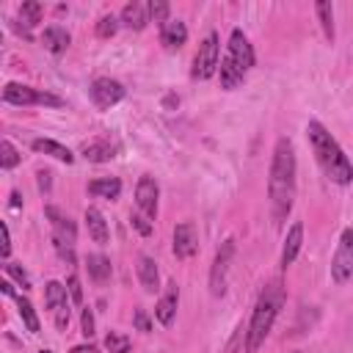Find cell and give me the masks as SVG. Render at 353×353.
I'll return each mask as SVG.
<instances>
[{"instance_id": "ffe728a7", "label": "cell", "mask_w": 353, "mask_h": 353, "mask_svg": "<svg viewBox=\"0 0 353 353\" xmlns=\"http://www.w3.org/2000/svg\"><path fill=\"white\" fill-rule=\"evenodd\" d=\"M30 149L39 152V154H50V157H55V160H61V163H66V165L74 163V154H72L63 143H58V141H52V138H33Z\"/></svg>"}, {"instance_id": "ba28073f", "label": "cell", "mask_w": 353, "mask_h": 353, "mask_svg": "<svg viewBox=\"0 0 353 353\" xmlns=\"http://www.w3.org/2000/svg\"><path fill=\"white\" fill-rule=\"evenodd\" d=\"M331 279L334 284H345L353 279V226H347L339 237V245L331 256Z\"/></svg>"}, {"instance_id": "f1b7e54d", "label": "cell", "mask_w": 353, "mask_h": 353, "mask_svg": "<svg viewBox=\"0 0 353 353\" xmlns=\"http://www.w3.org/2000/svg\"><path fill=\"white\" fill-rule=\"evenodd\" d=\"M105 347H108L110 353H130V339L121 336V334H116V331H110V334L105 336Z\"/></svg>"}, {"instance_id": "603a6c76", "label": "cell", "mask_w": 353, "mask_h": 353, "mask_svg": "<svg viewBox=\"0 0 353 353\" xmlns=\"http://www.w3.org/2000/svg\"><path fill=\"white\" fill-rule=\"evenodd\" d=\"M88 193L91 196H99V199H119V193H121V182L116 179V176H102V179H94V182H88Z\"/></svg>"}, {"instance_id": "484cf974", "label": "cell", "mask_w": 353, "mask_h": 353, "mask_svg": "<svg viewBox=\"0 0 353 353\" xmlns=\"http://www.w3.org/2000/svg\"><path fill=\"white\" fill-rule=\"evenodd\" d=\"M17 309H19V317H22V323H25V328H28L30 334H36V331H39V317H36L33 303L19 295V298H17Z\"/></svg>"}, {"instance_id": "7a4b0ae2", "label": "cell", "mask_w": 353, "mask_h": 353, "mask_svg": "<svg viewBox=\"0 0 353 353\" xmlns=\"http://www.w3.org/2000/svg\"><path fill=\"white\" fill-rule=\"evenodd\" d=\"M306 135H309L314 160L323 168V174L331 182H336V185H350L353 182V163L347 160V154L342 152V146L334 141V135L320 121H309L306 124Z\"/></svg>"}, {"instance_id": "ac0fdd59", "label": "cell", "mask_w": 353, "mask_h": 353, "mask_svg": "<svg viewBox=\"0 0 353 353\" xmlns=\"http://www.w3.org/2000/svg\"><path fill=\"white\" fill-rule=\"evenodd\" d=\"M69 41H72V36H69V30L61 28V25H50V28H44V33H41V44H44V50L52 52V55L66 52Z\"/></svg>"}, {"instance_id": "cb8c5ba5", "label": "cell", "mask_w": 353, "mask_h": 353, "mask_svg": "<svg viewBox=\"0 0 353 353\" xmlns=\"http://www.w3.org/2000/svg\"><path fill=\"white\" fill-rule=\"evenodd\" d=\"M85 270H88V276H91L94 281H99V284H105V281L110 279V273H113L110 259L102 256V254H88V259H85Z\"/></svg>"}, {"instance_id": "f35d334b", "label": "cell", "mask_w": 353, "mask_h": 353, "mask_svg": "<svg viewBox=\"0 0 353 353\" xmlns=\"http://www.w3.org/2000/svg\"><path fill=\"white\" fill-rule=\"evenodd\" d=\"M69 353H99V350H97L94 345H74Z\"/></svg>"}, {"instance_id": "4fadbf2b", "label": "cell", "mask_w": 353, "mask_h": 353, "mask_svg": "<svg viewBox=\"0 0 353 353\" xmlns=\"http://www.w3.org/2000/svg\"><path fill=\"white\" fill-rule=\"evenodd\" d=\"M199 251V234H196V226L190 221H182L174 226V254L179 259H188Z\"/></svg>"}, {"instance_id": "836d02e7", "label": "cell", "mask_w": 353, "mask_h": 353, "mask_svg": "<svg viewBox=\"0 0 353 353\" xmlns=\"http://www.w3.org/2000/svg\"><path fill=\"white\" fill-rule=\"evenodd\" d=\"M66 290H69V295H72V301H74V303H80V301H83V287H80V279H77L74 273L66 279Z\"/></svg>"}, {"instance_id": "83f0119b", "label": "cell", "mask_w": 353, "mask_h": 353, "mask_svg": "<svg viewBox=\"0 0 353 353\" xmlns=\"http://www.w3.org/2000/svg\"><path fill=\"white\" fill-rule=\"evenodd\" d=\"M41 11H44L41 3H33V0H28V3L19 6V17H22V22H25V30H28V33H30V28L41 19Z\"/></svg>"}, {"instance_id": "d590c367", "label": "cell", "mask_w": 353, "mask_h": 353, "mask_svg": "<svg viewBox=\"0 0 353 353\" xmlns=\"http://www.w3.org/2000/svg\"><path fill=\"white\" fill-rule=\"evenodd\" d=\"M0 232H3V245H0V256L8 259L11 256V232H8V223H0Z\"/></svg>"}, {"instance_id": "8992f818", "label": "cell", "mask_w": 353, "mask_h": 353, "mask_svg": "<svg viewBox=\"0 0 353 353\" xmlns=\"http://www.w3.org/2000/svg\"><path fill=\"white\" fill-rule=\"evenodd\" d=\"M69 290L61 284V281H47L44 284V303L50 309V317L55 323L58 331H66L69 325V317H72V309H69Z\"/></svg>"}, {"instance_id": "1f68e13d", "label": "cell", "mask_w": 353, "mask_h": 353, "mask_svg": "<svg viewBox=\"0 0 353 353\" xmlns=\"http://www.w3.org/2000/svg\"><path fill=\"white\" fill-rule=\"evenodd\" d=\"M149 17H152L157 25H165V22H168V3H163V0L149 3Z\"/></svg>"}, {"instance_id": "e575fe53", "label": "cell", "mask_w": 353, "mask_h": 353, "mask_svg": "<svg viewBox=\"0 0 353 353\" xmlns=\"http://www.w3.org/2000/svg\"><path fill=\"white\" fill-rule=\"evenodd\" d=\"M80 328H83V336H85V339L94 336V314H91V309H83V314H80Z\"/></svg>"}, {"instance_id": "60d3db41", "label": "cell", "mask_w": 353, "mask_h": 353, "mask_svg": "<svg viewBox=\"0 0 353 353\" xmlns=\"http://www.w3.org/2000/svg\"><path fill=\"white\" fill-rule=\"evenodd\" d=\"M39 353H52V350H39Z\"/></svg>"}, {"instance_id": "3957f363", "label": "cell", "mask_w": 353, "mask_h": 353, "mask_svg": "<svg viewBox=\"0 0 353 353\" xmlns=\"http://www.w3.org/2000/svg\"><path fill=\"white\" fill-rule=\"evenodd\" d=\"M281 303H284V287H281V281H270L262 290V295L256 298V306H254V314H251V323L245 331V353H256L259 345L268 339Z\"/></svg>"}, {"instance_id": "6da1fadb", "label": "cell", "mask_w": 353, "mask_h": 353, "mask_svg": "<svg viewBox=\"0 0 353 353\" xmlns=\"http://www.w3.org/2000/svg\"><path fill=\"white\" fill-rule=\"evenodd\" d=\"M268 196L273 204L276 221H284L295 201V149L290 138H279L270 160V176H268Z\"/></svg>"}, {"instance_id": "b9f144b4", "label": "cell", "mask_w": 353, "mask_h": 353, "mask_svg": "<svg viewBox=\"0 0 353 353\" xmlns=\"http://www.w3.org/2000/svg\"><path fill=\"white\" fill-rule=\"evenodd\" d=\"M292 353H301V350H292Z\"/></svg>"}, {"instance_id": "d6986e66", "label": "cell", "mask_w": 353, "mask_h": 353, "mask_svg": "<svg viewBox=\"0 0 353 353\" xmlns=\"http://www.w3.org/2000/svg\"><path fill=\"white\" fill-rule=\"evenodd\" d=\"M160 41L168 50H179L188 41V28L182 19H168L165 25H160Z\"/></svg>"}, {"instance_id": "5bb4252c", "label": "cell", "mask_w": 353, "mask_h": 353, "mask_svg": "<svg viewBox=\"0 0 353 353\" xmlns=\"http://www.w3.org/2000/svg\"><path fill=\"white\" fill-rule=\"evenodd\" d=\"M176 303H179V287H176V281H168L165 292L160 295V301H157V306H154V317L160 320V325H171V323H174Z\"/></svg>"}, {"instance_id": "9a60e30c", "label": "cell", "mask_w": 353, "mask_h": 353, "mask_svg": "<svg viewBox=\"0 0 353 353\" xmlns=\"http://www.w3.org/2000/svg\"><path fill=\"white\" fill-rule=\"evenodd\" d=\"M301 245H303V223L295 221L290 229H287V237H284V248H281V268H290L295 262V256L301 254Z\"/></svg>"}, {"instance_id": "7c38bea8", "label": "cell", "mask_w": 353, "mask_h": 353, "mask_svg": "<svg viewBox=\"0 0 353 353\" xmlns=\"http://www.w3.org/2000/svg\"><path fill=\"white\" fill-rule=\"evenodd\" d=\"M157 196H160L157 182L152 176H141L135 185V204H138V212L146 215L149 221H154L157 215Z\"/></svg>"}, {"instance_id": "30bf717a", "label": "cell", "mask_w": 353, "mask_h": 353, "mask_svg": "<svg viewBox=\"0 0 353 353\" xmlns=\"http://www.w3.org/2000/svg\"><path fill=\"white\" fill-rule=\"evenodd\" d=\"M88 94H91V102H94L99 110H108V108H113L116 102L124 99V85H121L119 80H110V77H97V80L91 83Z\"/></svg>"}, {"instance_id": "5b68a950", "label": "cell", "mask_w": 353, "mask_h": 353, "mask_svg": "<svg viewBox=\"0 0 353 353\" xmlns=\"http://www.w3.org/2000/svg\"><path fill=\"white\" fill-rule=\"evenodd\" d=\"M44 215L50 218V226H52V243H55V251L61 254V259L66 265H74V240H77V229H74V221L58 210V207H44Z\"/></svg>"}, {"instance_id": "8fae6325", "label": "cell", "mask_w": 353, "mask_h": 353, "mask_svg": "<svg viewBox=\"0 0 353 353\" xmlns=\"http://www.w3.org/2000/svg\"><path fill=\"white\" fill-rule=\"evenodd\" d=\"M232 254H234V240H223L221 248L215 251V262L210 270V292L212 295H223V290H226V270H229Z\"/></svg>"}, {"instance_id": "e0dca14e", "label": "cell", "mask_w": 353, "mask_h": 353, "mask_svg": "<svg viewBox=\"0 0 353 353\" xmlns=\"http://www.w3.org/2000/svg\"><path fill=\"white\" fill-rule=\"evenodd\" d=\"M149 19H152V17H149V6H146V3H138V0L127 3V6L121 8V14H119V22L127 25V28H132V30L146 28Z\"/></svg>"}, {"instance_id": "7402d4cb", "label": "cell", "mask_w": 353, "mask_h": 353, "mask_svg": "<svg viewBox=\"0 0 353 353\" xmlns=\"http://www.w3.org/2000/svg\"><path fill=\"white\" fill-rule=\"evenodd\" d=\"M85 229H88V237L97 245H105L108 243V223H105V218H102V212L97 207H88L85 210Z\"/></svg>"}, {"instance_id": "d6a6232c", "label": "cell", "mask_w": 353, "mask_h": 353, "mask_svg": "<svg viewBox=\"0 0 353 353\" xmlns=\"http://www.w3.org/2000/svg\"><path fill=\"white\" fill-rule=\"evenodd\" d=\"M130 223L138 229V234H143V237H146V234H152V223H149V218H146V215L132 212V215H130Z\"/></svg>"}, {"instance_id": "8d00e7d4", "label": "cell", "mask_w": 353, "mask_h": 353, "mask_svg": "<svg viewBox=\"0 0 353 353\" xmlns=\"http://www.w3.org/2000/svg\"><path fill=\"white\" fill-rule=\"evenodd\" d=\"M132 323H135V328H138V331H143V334H149V331H152V323H149V317H146V312H143V309H138V312L132 314Z\"/></svg>"}, {"instance_id": "4dcf8cb0", "label": "cell", "mask_w": 353, "mask_h": 353, "mask_svg": "<svg viewBox=\"0 0 353 353\" xmlns=\"http://www.w3.org/2000/svg\"><path fill=\"white\" fill-rule=\"evenodd\" d=\"M6 273H8L14 281H19V287H22V290H28V287H30V276H28V270H25L22 265H17V262H6Z\"/></svg>"}, {"instance_id": "ab89813d", "label": "cell", "mask_w": 353, "mask_h": 353, "mask_svg": "<svg viewBox=\"0 0 353 353\" xmlns=\"http://www.w3.org/2000/svg\"><path fill=\"white\" fill-rule=\"evenodd\" d=\"M0 287H3V292H6V295H14V284H11V281H3Z\"/></svg>"}, {"instance_id": "f546056e", "label": "cell", "mask_w": 353, "mask_h": 353, "mask_svg": "<svg viewBox=\"0 0 353 353\" xmlns=\"http://www.w3.org/2000/svg\"><path fill=\"white\" fill-rule=\"evenodd\" d=\"M116 30H119V17H113V14H105L97 22V36H102V39H110Z\"/></svg>"}, {"instance_id": "d4e9b609", "label": "cell", "mask_w": 353, "mask_h": 353, "mask_svg": "<svg viewBox=\"0 0 353 353\" xmlns=\"http://www.w3.org/2000/svg\"><path fill=\"white\" fill-rule=\"evenodd\" d=\"M314 14H317V19H320V28H323L325 39L334 41V11H331V3L320 0V3L314 6Z\"/></svg>"}, {"instance_id": "9c48e42d", "label": "cell", "mask_w": 353, "mask_h": 353, "mask_svg": "<svg viewBox=\"0 0 353 353\" xmlns=\"http://www.w3.org/2000/svg\"><path fill=\"white\" fill-rule=\"evenodd\" d=\"M218 55H221V44H218V33H207L204 41L199 44L196 50V58H193V77L196 80H207L212 77V72L218 69Z\"/></svg>"}, {"instance_id": "4316f807", "label": "cell", "mask_w": 353, "mask_h": 353, "mask_svg": "<svg viewBox=\"0 0 353 353\" xmlns=\"http://www.w3.org/2000/svg\"><path fill=\"white\" fill-rule=\"evenodd\" d=\"M22 160V154H19V149L8 141V138H3L0 141V168H6V171H11L17 163Z\"/></svg>"}, {"instance_id": "2e32d148", "label": "cell", "mask_w": 353, "mask_h": 353, "mask_svg": "<svg viewBox=\"0 0 353 353\" xmlns=\"http://www.w3.org/2000/svg\"><path fill=\"white\" fill-rule=\"evenodd\" d=\"M80 154L85 160H91V163H108V160L116 157V146L110 141H105V138H91V141H85L80 146Z\"/></svg>"}, {"instance_id": "74e56055", "label": "cell", "mask_w": 353, "mask_h": 353, "mask_svg": "<svg viewBox=\"0 0 353 353\" xmlns=\"http://www.w3.org/2000/svg\"><path fill=\"white\" fill-rule=\"evenodd\" d=\"M50 176H52V174H50L47 168L39 171V188H41V190H50Z\"/></svg>"}, {"instance_id": "277c9868", "label": "cell", "mask_w": 353, "mask_h": 353, "mask_svg": "<svg viewBox=\"0 0 353 353\" xmlns=\"http://www.w3.org/2000/svg\"><path fill=\"white\" fill-rule=\"evenodd\" d=\"M251 66H254V47H251V41L245 39V33H243L240 28H234L232 36H229L226 55L221 58V66H218L221 88H226V91L237 88Z\"/></svg>"}, {"instance_id": "52a82bcc", "label": "cell", "mask_w": 353, "mask_h": 353, "mask_svg": "<svg viewBox=\"0 0 353 353\" xmlns=\"http://www.w3.org/2000/svg\"><path fill=\"white\" fill-rule=\"evenodd\" d=\"M3 99L11 102V105H50V108H61L63 99L50 94V91H39V88H30V85H22V83H8L3 88Z\"/></svg>"}, {"instance_id": "44dd1931", "label": "cell", "mask_w": 353, "mask_h": 353, "mask_svg": "<svg viewBox=\"0 0 353 353\" xmlns=\"http://www.w3.org/2000/svg\"><path fill=\"white\" fill-rule=\"evenodd\" d=\"M138 279H141V287L146 290V292H157L160 287V273H157V262L152 259V256H138Z\"/></svg>"}]
</instances>
